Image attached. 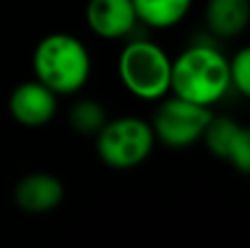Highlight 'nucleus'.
<instances>
[{"label":"nucleus","mask_w":250,"mask_h":248,"mask_svg":"<svg viewBox=\"0 0 250 248\" xmlns=\"http://www.w3.org/2000/svg\"><path fill=\"white\" fill-rule=\"evenodd\" d=\"M230 90L229 57L208 42H195L171 60V92L198 105H215Z\"/></svg>","instance_id":"obj_1"},{"label":"nucleus","mask_w":250,"mask_h":248,"mask_svg":"<svg viewBox=\"0 0 250 248\" xmlns=\"http://www.w3.org/2000/svg\"><path fill=\"white\" fill-rule=\"evenodd\" d=\"M60 97L48 90L38 79L24 82L13 88L9 97V112L13 121L24 127H42L55 117Z\"/></svg>","instance_id":"obj_6"},{"label":"nucleus","mask_w":250,"mask_h":248,"mask_svg":"<svg viewBox=\"0 0 250 248\" xmlns=\"http://www.w3.org/2000/svg\"><path fill=\"white\" fill-rule=\"evenodd\" d=\"M156 145L151 123L138 117L108 119L95 134L99 158L112 169H134L149 158Z\"/></svg>","instance_id":"obj_4"},{"label":"nucleus","mask_w":250,"mask_h":248,"mask_svg":"<svg viewBox=\"0 0 250 248\" xmlns=\"http://www.w3.org/2000/svg\"><path fill=\"white\" fill-rule=\"evenodd\" d=\"M86 22L104 40H121L134 31L138 18L132 0H88Z\"/></svg>","instance_id":"obj_8"},{"label":"nucleus","mask_w":250,"mask_h":248,"mask_svg":"<svg viewBox=\"0 0 250 248\" xmlns=\"http://www.w3.org/2000/svg\"><path fill=\"white\" fill-rule=\"evenodd\" d=\"M229 70H230V88L239 92V95L248 97L250 95V48H239L229 60Z\"/></svg>","instance_id":"obj_13"},{"label":"nucleus","mask_w":250,"mask_h":248,"mask_svg":"<svg viewBox=\"0 0 250 248\" xmlns=\"http://www.w3.org/2000/svg\"><path fill=\"white\" fill-rule=\"evenodd\" d=\"M62 200H64V185L55 174H46V171H33L22 176L13 187L16 207L33 215L57 209Z\"/></svg>","instance_id":"obj_7"},{"label":"nucleus","mask_w":250,"mask_h":248,"mask_svg":"<svg viewBox=\"0 0 250 248\" xmlns=\"http://www.w3.org/2000/svg\"><path fill=\"white\" fill-rule=\"evenodd\" d=\"M117 70L125 90L143 101H158L171 92V57L151 40H129Z\"/></svg>","instance_id":"obj_3"},{"label":"nucleus","mask_w":250,"mask_h":248,"mask_svg":"<svg viewBox=\"0 0 250 248\" xmlns=\"http://www.w3.org/2000/svg\"><path fill=\"white\" fill-rule=\"evenodd\" d=\"M204 20L213 35L235 38L246 31L250 22V0H208Z\"/></svg>","instance_id":"obj_9"},{"label":"nucleus","mask_w":250,"mask_h":248,"mask_svg":"<svg viewBox=\"0 0 250 248\" xmlns=\"http://www.w3.org/2000/svg\"><path fill=\"white\" fill-rule=\"evenodd\" d=\"M226 161H229L237 171H242V174H248L250 171V130L248 127H242L239 134L235 136Z\"/></svg>","instance_id":"obj_14"},{"label":"nucleus","mask_w":250,"mask_h":248,"mask_svg":"<svg viewBox=\"0 0 250 248\" xmlns=\"http://www.w3.org/2000/svg\"><path fill=\"white\" fill-rule=\"evenodd\" d=\"M105 121H108V112L104 103H99L97 99H79L68 112L70 127L83 136H95L105 125Z\"/></svg>","instance_id":"obj_12"},{"label":"nucleus","mask_w":250,"mask_h":248,"mask_svg":"<svg viewBox=\"0 0 250 248\" xmlns=\"http://www.w3.org/2000/svg\"><path fill=\"white\" fill-rule=\"evenodd\" d=\"M213 112L207 105L191 103L180 97H169L160 103V108L154 114V130L156 141H163L167 147L182 149L191 147L202 139Z\"/></svg>","instance_id":"obj_5"},{"label":"nucleus","mask_w":250,"mask_h":248,"mask_svg":"<svg viewBox=\"0 0 250 248\" xmlns=\"http://www.w3.org/2000/svg\"><path fill=\"white\" fill-rule=\"evenodd\" d=\"M31 66L35 79L57 97L82 90L92 70L86 44L70 33H51L40 40L31 57Z\"/></svg>","instance_id":"obj_2"},{"label":"nucleus","mask_w":250,"mask_h":248,"mask_svg":"<svg viewBox=\"0 0 250 248\" xmlns=\"http://www.w3.org/2000/svg\"><path fill=\"white\" fill-rule=\"evenodd\" d=\"M193 0H132L138 22L151 29H171L185 20Z\"/></svg>","instance_id":"obj_10"},{"label":"nucleus","mask_w":250,"mask_h":248,"mask_svg":"<svg viewBox=\"0 0 250 248\" xmlns=\"http://www.w3.org/2000/svg\"><path fill=\"white\" fill-rule=\"evenodd\" d=\"M242 127L244 125H239L235 119H230V117H215V114H213L211 121H208V125H207V130H204V134H202V141H204L207 149L213 154V156L226 161L230 145H233L235 136L239 134V130H242Z\"/></svg>","instance_id":"obj_11"}]
</instances>
